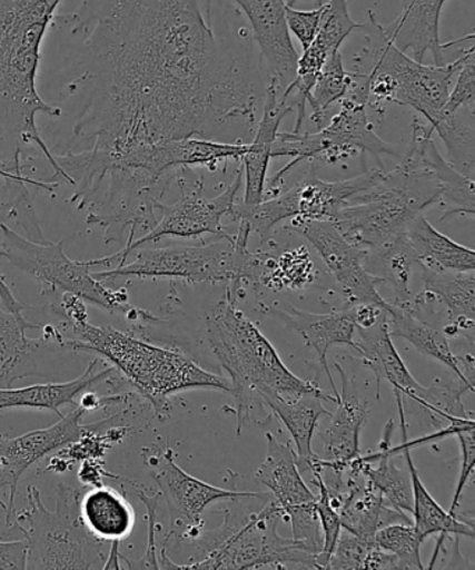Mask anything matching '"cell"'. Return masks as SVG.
I'll return each instance as SVG.
<instances>
[{"label": "cell", "mask_w": 475, "mask_h": 570, "mask_svg": "<svg viewBox=\"0 0 475 570\" xmlns=\"http://www.w3.org/2000/svg\"><path fill=\"white\" fill-rule=\"evenodd\" d=\"M52 23L81 38L73 144L115 158L180 138L254 131L265 86L198 0H82Z\"/></svg>", "instance_id": "cell-1"}, {"label": "cell", "mask_w": 475, "mask_h": 570, "mask_svg": "<svg viewBox=\"0 0 475 570\" xmlns=\"http://www.w3.org/2000/svg\"><path fill=\"white\" fill-rule=\"evenodd\" d=\"M69 185L76 187L70 198L87 213V225L105 229V243L136 240L138 232H148L158 223V206L179 170L155 175L142 168L118 163L101 149L55 155Z\"/></svg>", "instance_id": "cell-2"}, {"label": "cell", "mask_w": 475, "mask_h": 570, "mask_svg": "<svg viewBox=\"0 0 475 570\" xmlns=\"http://www.w3.org/2000/svg\"><path fill=\"white\" fill-rule=\"evenodd\" d=\"M207 340L220 367L229 374L235 396L237 434L251 420L254 409L269 400L304 394L325 395L311 381L293 374L256 324L226 296L206 317Z\"/></svg>", "instance_id": "cell-3"}, {"label": "cell", "mask_w": 475, "mask_h": 570, "mask_svg": "<svg viewBox=\"0 0 475 570\" xmlns=\"http://www.w3.org/2000/svg\"><path fill=\"white\" fill-rule=\"evenodd\" d=\"M51 24V20L0 0V138L3 142L8 137L20 157L24 144L40 149L53 169L48 181L60 185L68 180L37 127L38 114L53 119L62 115V109L43 101L37 90L41 46Z\"/></svg>", "instance_id": "cell-4"}, {"label": "cell", "mask_w": 475, "mask_h": 570, "mask_svg": "<svg viewBox=\"0 0 475 570\" xmlns=\"http://www.w3.org/2000/svg\"><path fill=\"white\" fill-rule=\"evenodd\" d=\"M65 324L77 340L63 341L60 346L107 358L161 420L169 417L170 396L179 392L209 389L230 394V384L224 376L209 373L169 348L149 345L110 326L93 325L88 317Z\"/></svg>", "instance_id": "cell-5"}, {"label": "cell", "mask_w": 475, "mask_h": 570, "mask_svg": "<svg viewBox=\"0 0 475 570\" xmlns=\"http://www.w3.org/2000/svg\"><path fill=\"white\" fill-rule=\"evenodd\" d=\"M86 489L65 483L57 487L55 511L43 505L41 492L34 485L27 489L29 509L16 513L13 528L27 542V570H97L108 558L105 541L86 528L80 514V501Z\"/></svg>", "instance_id": "cell-6"}, {"label": "cell", "mask_w": 475, "mask_h": 570, "mask_svg": "<svg viewBox=\"0 0 475 570\" xmlns=\"http://www.w3.org/2000/svg\"><path fill=\"white\" fill-rule=\"evenodd\" d=\"M251 232L239 224L236 235L219 237L218 242L201 246H172L132 252L129 264L92 273L93 278L107 284L118 278H169L186 284H228V295L236 301L237 292L246 282V269L251 252L248 240Z\"/></svg>", "instance_id": "cell-7"}, {"label": "cell", "mask_w": 475, "mask_h": 570, "mask_svg": "<svg viewBox=\"0 0 475 570\" xmlns=\"http://www.w3.org/2000/svg\"><path fill=\"white\" fill-rule=\"evenodd\" d=\"M0 257L40 282L42 291L49 297L57 298L58 293L59 296L62 293H73L82 301L112 314L121 313L129 317L132 315L135 320L151 317L148 313L130 306L126 289H110L102 281L93 278L87 262H77L66 256L65 240H30L4 224H0Z\"/></svg>", "instance_id": "cell-8"}, {"label": "cell", "mask_w": 475, "mask_h": 570, "mask_svg": "<svg viewBox=\"0 0 475 570\" xmlns=\"http://www.w3.org/2000/svg\"><path fill=\"white\" fill-rule=\"evenodd\" d=\"M338 114L330 116L327 125L313 135L278 132L273 146V158H290V163L270 180L269 190L278 195L281 183L291 169L307 160L336 164L357 154H372L378 166H384L383 155L400 158L395 146L379 138L367 115L368 105L363 99L346 94L339 102Z\"/></svg>", "instance_id": "cell-9"}, {"label": "cell", "mask_w": 475, "mask_h": 570, "mask_svg": "<svg viewBox=\"0 0 475 570\" xmlns=\"http://www.w3.org/2000/svg\"><path fill=\"white\" fill-rule=\"evenodd\" d=\"M372 32L355 57L352 73L366 75L369 70L383 71L394 82V104L407 105L433 126L444 110L458 70L468 55L444 66H428L417 62L386 40L375 14L369 12Z\"/></svg>", "instance_id": "cell-10"}, {"label": "cell", "mask_w": 475, "mask_h": 570, "mask_svg": "<svg viewBox=\"0 0 475 570\" xmlns=\"http://www.w3.org/2000/svg\"><path fill=\"white\" fill-rule=\"evenodd\" d=\"M180 168L176 180L181 190L175 204L159 203L158 213L161 218L148 234L137 237L129 246H125L113 256L90 259L87 262L91 268L102 267L112 269L125 264L132 252L164 239V237H179V239H200L206 235L218 237L229 236L222 224L224 218L230 217L236 206V197L243 181L241 170L237 171L234 183L219 196L208 198L204 195L202 179Z\"/></svg>", "instance_id": "cell-11"}, {"label": "cell", "mask_w": 475, "mask_h": 570, "mask_svg": "<svg viewBox=\"0 0 475 570\" xmlns=\"http://www.w3.org/2000/svg\"><path fill=\"white\" fill-rule=\"evenodd\" d=\"M284 517V509L269 501L245 528L230 535L202 561L178 564V569H261L286 568L287 564L317 569V556L301 542L278 534V523Z\"/></svg>", "instance_id": "cell-12"}, {"label": "cell", "mask_w": 475, "mask_h": 570, "mask_svg": "<svg viewBox=\"0 0 475 570\" xmlns=\"http://www.w3.org/2000/svg\"><path fill=\"white\" fill-rule=\"evenodd\" d=\"M149 468L159 492L167 502L172 533L181 539L200 534L202 513L211 503L237 498H265L258 492L219 489L206 481L192 478L175 462L174 451L167 448L157 455L149 456Z\"/></svg>", "instance_id": "cell-13"}, {"label": "cell", "mask_w": 475, "mask_h": 570, "mask_svg": "<svg viewBox=\"0 0 475 570\" xmlns=\"http://www.w3.org/2000/svg\"><path fill=\"white\" fill-rule=\"evenodd\" d=\"M289 228L319 254L350 306L377 304L388 307V301L379 295V281L364 267L367 250L347 240L333 220L293 218Z\"/></svg>", "instance_id": "cell-14"}, {"label": "cell", "mask_w": 475, "mask_h": 570, "mask_svg": "<svg viewBox=\"0 0 475 570\" xmlns=\"http://www.w3.org/2000/svg\"><path fill=\"white\" fill-rule=\"evenodd\" d=\"M86 413L85 409L77 405L73 412L60 417V422L51 428L31 431L16 439L0 434V507L7 512L9 529L13 528L16 513H18L16 497H18L21 475L49 453L60 451L79 441L87 431V425L81 424Z\"/></svg>", "instance_id": "cell-15"}, {"label": "cell", "mask_w": 475, "mask_h": 570, "mask_svg": "<svg viewBox=\"0 0 475 570\" xmlns=\"http://www.w3.org/2000/svg\"><path fill=\"white\" fill-rule=\"evenodd\" d=\"M446 2L447 0H406L403 12L390 24H380V31L399 51L410 52V58L419 63H424L427 53L433 55L435 66L455 62L474 51L475 36L472 32L461 40L441 42V14Z\"/></svg>", "instance_id": "cell-16"}, {"label": "cell", "mask_w": 475, "mask_h": 570, "mask_svg": "<svg viewBox=\"0 0 475 570\" xmlns=\"http://www.w3.org/2000/svg\"><path fill=\"white\" fill-rule=\"evenodd\" d=\"M247 16L265 62V82L284 94L295 80L298 55L286 24L285 0H231Z\"/></svg>", "instance_id": "cell-17"}, {"label": "cell", "mask_w": 475, "mask_h": 570, "mask_svg": "<svg viewBox=\"0 0 475 570\" xmlns=\"http://www.w3.org/2000/svg\"><path fill=\"white\" fill-rule=\"evenodd\" d=\"M342 379V394L336 401V412L330 417V425L323 434L324 458L318 459L323 470L334 473L345 472L349 464L360 456V433L368 417L367 401L358 395L355 381L350 380L335 364Z\"/></svg>", "instance_id": "cell-18"}, {"label": "cell", "mask_w": 475, "mask_h": 570, "mask_svg": "<svg viewBox=\"0 0 475 570\" xmlns=\"http://www.w3.org/2000/svg\"><path fill=\"white\" fill-rule=\"evenodd\" d=\"M385 166H374L363 175L347 180L325 181L319 179L311 166L304 179L291 187L295 196L296 218L309 220H334L342 208L350 206L357 197L366 195L377 186Z\"/></svg>", "instance_id": "cell-19"}, {"label": "cell", "mask_w": 475, "mask_h": 570, "mask_svg": "<svg viewBox=\"0 0 475 570\" xmlns=\"http://www.w3.org/2000/svg\"><path fill=\"white\" fill-rule=\"evenodd\" d=\"M293 110H295V105L291 104L289 97L280 94L275 86L265 85L263 118L256 126V136H254L250 148L241 158L246 183L243 204L246 206H253V204L264 200L274 141L278 136L281 120Z\"/></svg>", "instance_id": "cell-20"}, {"label": "cell", "mask_w": 475, "mask_h": 570, "mask_svg": "<svg viewBox=\"0 0 475 570\" xmlns=\"http://www.w3.org/2000/svg\"><path fill=\"white\" fill-rule=\"evenodd\" d=\"M356 334L358 336L356 352L360 354L363 363L377 376L378 392L380 381L385 380L392 389L400 391V394L408 400L424 395L427 386L417 383L392 342L388 314L372 328H356Z\"/></svg>", "instance_id": "cell-21"}, {"label": "cell", "mask_w": 475, "mask_h": 570, "mask_svg": "<svg viewBox=\"0 0 475 570\" xmlns=\"http://www.w3.org/2000/svg\"><path fill=\"white\" fill-rule=\"evenodd\" d=\"M278 313L287 325L300 332L307 346L317 353L318 362L333 386L335 400L338 401L339 391L330 375L327 354L329 348L336 345L350 346L356 351V324L350 307L328 314L306 313L295 307H286L285 312Z\"/></svg>", "instance_id": "cell-22"}, {"label": "cell", "mask_w": 475, "mask_h": 570, "mask_svg": "<svg viewBox=\"0 0 475 570\" xmlns=\"http://www.w3.org/2000/svg\"><path fill=\"white\" fill-rule=\"evenodd\" d=\"M267 456L256 473L258 483L273 492L274 501L284 509L285 514L317 502V495L304 483L296 451L290 445L281 444L270 433L267 434Z\"/></svg>", "instance_id": "cell-23"}, {"label": "cell", "mask_w": 475, "mask_h": 570, "mask_svg": "<svg viewBox=\"0 0 475 570\" xmlns=\"http://www.w3.org/2000/svg\"><path fill=\"white\" fill-rule=\"evenodd\" d=\"M99 358L92 360L87 365L85 373L79 379L69 383H48L24 386V389L0 390V412L14 407L38 409V411H51L62 417V406H77L76 397L85 394L93 385L110 380V376L118 373L113 367L97 373Z\"/></svg>", "instance_id": "cell-24"}, {"label": "cell", "mask_w": 475, "mask_h": 570, "mask_svg": "<svg viewBox=\"0 0 475 570\" xmlns=\"http://www.w3.org/2000/svg\"><path fill=\"white\" fill-rule=\"evenodd\" d=\"M386 312H388V326L392 336L402 337V340L412 343L424 356L445 364L457 376L464 389L474 392V385L469 384L466 376L463 375L461 357L452 352L447 336L419 317L418 309L414 306L412 298L406 303L388 302Z\"/></svg>", "instance_id": "cell-25"}, {"label": "cell", "mask_w": 475, "mask_h": 570, "mask_svg": "<svg viewBox=\"0 0 475 570\" xmlns=\"http://www.w3.org/2000/svg\"><path fill=\"white\" fill-rule=\"evenodd\" d=\"M38 328L42 326L16 317L0 304V390L37 374V353L51 342L46 335L37 340L27 336V331Z\"/></svg>", "instance_id": "cell-26"}, {"label": "cell", "mask_w": 475, "mask_h": 570, "mask_svg": "<svg viewBox=\"0 0 475 570\" xmlns=\"http://www.w3.org/2000/svg\"><path fill=\"white\" fill-rule=\"evenodd\" d=\"M324 401L336 402L335 396L304 394L290 400H269L267 406L289 430L296 445L297 464L300 472H311L318 455L313 451V439L319 420L329 416Z\"/></svg>", "instance_id": "cell-27"}, {"label": "cell", "mask_w": 475, "mask_h": 570, "mask_svg": "<svg viewBox=\"0 0 475 570\" xmlns=\"http://www.w3.org/2000/svg\"><path fill=\"white\" fill-rule=\"evenodd\" d=\"M392 450L403 453L408 475H410L414 528H416L423 540L427 539L429 535L439 534L438 546H436L433 562L429 564V568H433L436 558H438L439 546L447 535L455 534L474 539L473 522L467 523L463 522V520H458L456 514L446 512L445 509L434 500V497L429 494L422 479H419L416 464L413 462L412 448H408L405 442H403L400 446L392 448Z\"/></svg>", "instance_id": "cell-28"}, {"label": "cell", "mask_w": 475, "mask_h": 570, "mask_svg": "<svg viewBox=\"0 0 475 570\" xmlns=\"http://www.w3.org/2000/svg\"><path fill=\"white\" fill-rule=\"evenodd\" d=\"M82 522L92 535L107 541L127 539L135 530L136 512L119 491L110 487H90L80 501Z\"/></svg>", "instance_id": "cell-29"}, {"label": "cell", "mask_w": 475, "mask_h": 570, "mask_svg": "<svg viewBox=\"0 0 475 570\" xmlns=\"http://www.w3.org/2000/svg\"><path fill=\"white\" fill-rule=\"evenodd\" d=\"M406 240L416 254L419 267L442 271H475L473 248L458 245L451 237L441 234L428 223L424 214L417 215L408 224Z\"/></svg>", "instance_id": "cell-30"}, {"label": "cell", "mask_w": 475, "mask_h": 570, "mask_svg": "<svg viewBox=\"0 0 475 570\" xmlns=\"http://www.w3.org/2000/svg\"><path fill=\"white\" fill-rule=\"evenodd\" d=\"M423 268V292L435 302H441L449 312L452 326L456 335L468 334L473 340L475 314V274L474 271H442Z\"/></svg>", "instance_id": "cell-31"}, {"label": "cell", "mask_w": 475, "mask_h": 570, "mask_svg": "<svg viewBox=\"0 0 475 570\" xmlns=\"http://www.w3.org/2000/svg\"><path fill=\"white\" fill-rule=\"evenodd\" d=\"M394 420L386 424L384 440L377 455L362 458V470L384 497V501L397 511L412 513L413 494L410 475L397 468L394 461L390 440L394 433Z\"/></svg>", "instance_id": "cell-32"}, {"label": "cell", "mask_w": 475, "mask_h": 570, "mask_svg": "<svg viewBox=\"0 0 475 570\" xmlns=\"http://www.w3.org/2000/svg\"><path fill=\"white\" fill-rule=\"evenodd\" d=\"M416 264V254L405 236L383 246L369 248L364 258V267L379 281V285H388L394 291V303L410 301V279Z\"/></svg>", "instance_id": "cell-33"}, {"label": "cell", "mask_w": 475, "mask_h": 570, "mask_svg": "<svg viewBox=\"0 0 475 570\" xmlns=\"http://www.w3.org/2000/svg\"><path fill=\"white\" fill-rule=\"evenodd\" d=\"M447 149V163L474 179L475 104L463 105L453 112H442L433 126Z\"/></svg>", "instance_id": "cell-34"}, {"label": "cell", "mask_w": 475, "mask_h": 570, "mask_svg": "<svg viewBox=\"0 0 475 570\" xmlns=\"http://www.w3.org/2000/svg\"><path fill=\"white\" fill-rule=\"evenodd\" d=\"M423 154L425 163L429 165L436 180H438L442 203L447 206L441 220L455 217V215L473 217L475 214L474 179L463 175L455 166L447 163V159L442 157L439 149L435 146L433 136L425 138Z\"/></svg>", "instance_id": "cell-35"}, {"label": "cell", "mask_w": 475, "mask_h": 570, "mask_svg": "<svg viewBox=\"0 0 475 570\" xmlns=\"http://www.w3.org/2000/svg\"><path fill=\"white\" fill-rule=\"evenodd\" d=\"M352 85L350 71L345 69L340 49L335 51L324 65L315 80L311 92L307 98V105L313 109L311 120L323 129L329 121V109L339 104L349 92Z\"/></svg>", "instance_id": "cell-36"}, {"label": "cell", "mask_w": 475, "mask_h": 570, "mask_svg": "<svg viewBox=\"0 0 475 570\" xmlns=\"http://www.w3.org/2000/svg\"><path fill=\"white\" fill-rule=\"evenodd\" d=\"M259 284L280 289L284 286L300 287L309 284L314 276V264L307 248L301 246L281 254L261 252Z\"/></svg>", "instance_id": "cell-37"}, {"label": "cell", "mask_w": 475, "mask_h": 570, "mask_svg": "<svg viewBox=\"0 0 475 570\" xmlns=\"http://www.w3.org/2000/svg\"><path fill=\"white\" fill-rule=\"evenodd\" d=\"M374 541L384 551L394 553L399 559V569H425L419 553L424 540L413 523L384 525L375 533Z\"/></svg>", "instance_id": "cell-38"}, {"label": "cell", "mask_w": 475, "mask_h": 570, "mask_svg": "<svg viewBox=\"0 0 475 570\" xmlns=\"http://www.w3.org/2000/svg\"><path fill=\"white\" fill-rule=\"evenodd\" d=\"M366 24L356 23L349 13L347 0H327L323 4L321 20L313 43L333 55L353 31L363 30Z\"/></svg>", "instance_id": "cell-39"}, {"label": "cell", "mask_w": 475, "mask_h": 570, "mask_svg": "<svg viewBox=\"0 0 475 570\" xmlns=\"http://www.w3.org/2000/svg\"><path fill=\"white\" fill-rule=\"evenodd\" d=\"M338 541L328 559L327 569L358 570L363 569L367 553L375 546L374 540L363 539L342 528Z\"/></svg>", "instance_id": "cell-40"}, {"label": "cell", "mask_w": 475, "mask_h": 570, "mask_svg": "<svg viewBox=\"0 0 475 570\" xmlns=\"http://www.w3.org/2000/svg\"><path fill=\"white\" fill-rule=\"evenodd\" d=\"M138 498L144 507L147 509V523H148V539L146 552L137 561H130L125 556H121V561H125L127 569H159V558L157 551V518L159 501H161V492L155 495H147L144 492H138Z\"/></svg>", "instance_id": "cell-41"}, {"label": "cell", "mask_w": 475, "mask_h": 570, "mask_svg": "<svg viewBox=\"0 0 475 570\" xmlns=\"http://www.w3.org/2000/svg\"><path fill=\"white\" fill-rule=\"evenodd\" d=\"M286 24L289 32L297 38L300 46L307 49L311 46L319 29V20H321L323 7L313 10H298L286 7Z\"/></svg>", "instance_id": "cell-42"}, {"label": "cell", "mask_w": 475, "mask_h": 570, "mask_svg": "<svg viewBox=\"0 0 475 570\" xmlns=\"http://www.w3.org/2000/svg\"><path fill=\"white\" fill-rule=\"evenodd\" d=\"M455 86H452L449 98L442 112H453L463 105L475 104V63L474 53L468 55L466 62L456 75Z\"/></svg>", "instance_id": "cell-43"}, {"label": "cell", "mask_w": 475, "mask_h": 570, "mask_svg": "<svg viewBox=\"0 0 475 570\" xmlns=\"http://www.w3.org/2000/svg\"><path fill=\"white\" fill-rule=\"evenodd\" d=\"M475 428L467 429L457 433V440L461 442L462 451V466L461 474H458L457 487L455 495H453L452 505L449 513L455 514L456 509L461 505L463 491L466 489L468 480L473 478L474 462H475V440H474Z\"/></svg>", "instance_id": "cell-44"}, {"label": "cell", "mask_w": 475, "mask_h": 570, "mask_svg": "<svg viewBox=\"0 0 475 570\" xmlns=\"http://www.w3.org/2000/svg\"><path fill=\"white\" fill-rule=\"evenodd\" d=\"M27 563V542L0 541V569L23 570Z\"/></svg>", "instance_id": "cell-45"}, {"label": "cell", "mask_w": 475, "mask_h": 570, "mask_svg": "<svg viewBox=\"0 0 475 570\" xmlns=\"http://www.w3.org/2000/svg\"><path fill=\"white\" fill-rule=\"evenodd\" d=\"M105 475L107 478H115L113 474H109L103 469V462L99 461V459H86L79 472L81 483L87 487L102 485L101 480H103Z\"/></svg>", "instance_id": "cell-46"}, {"label": "cell", "mask_w": 475, "mask_h": 570, "mask_svg": "<svg viewBox=\"0 0 475 570\" xmlns=\"http://www.w3.org/2000/svg\"><path fill=\"white\" fill-rule=\"evenodd\" d=\"M363 569H399V559L375 544L368 551Z\"/></svg>", "instance_id": "cell-47"}, {"label": "cell", "mask_w": 475, "mask_h": 570, "mask_svg": "<svg viewBox=\"0 0 475 570\" xmlns=\"http://www.w3.org/2000/svg\"><path fill=\"white\" fill-rule=\"evenodd\" d=\"M10 2L27 10V12H32L49 20L55 19L60 4V0H10Z\"/></svg>", "instance_id": "cell-48"}, {"label": "cell", "mask_w": 475, "mask_h": 570, "mask_svg": "<svg viewBox=\"0 0 475 570\" xmlns=\"http://www.w3.org/2000/svg\"><path fill=\"white\" fill-rule=\"evenodd\" d=\"M0 180H2V177H0ZM0 303H2V306L7 308L9 313L16 315V317L20 320H27L24 315L27 309L26 304L19 302L18 298H16L13 292L10 291V287L7 285V282H4L2 275H0Z\"/></svg>", "instance_id": "cell-49"}, {"label": "cell", "mask_w": 475, "mask_h": 570, "mask_svg": "<svg viewBox=\"0 0 475 570\" xmlns=\"http://www.w3.org/2000/svg\"><path fill=\"white\" fill-rule=\"evenodd\" d=\"M0 176H2V179L13 181V183H16V185H20L21 187L31 185V186L43 188V190H47V191H51V193L53 191V186L48 185V183H46L43 180H32V179H30V177L19 176V175L13 174V171H9L3 168H0Z\"/></svg>", "instance_id": "cell-50"}, {"label": "cell", "mask_w": 475, "mask_h": 570, "mask_svg": "<svg viewBox=\"0 0 475 570\" xmlns=\"http://www.w3.org/2000/svg\"><path fill=\"white\" fill-rule=\"evenodd\" d=\"M119 544L120 541H112V548H110V551L108 552V558L107 561H105L102 569H121V553L119 551Z\"/></svg>", "instance_id": "cell-51"}, {"label": "cell", "mask_w": 475, "mask_h": 570, "mask_svg": "<svg viewBox=\"0 0 475 570\" xmlns=\"http://www.w3.org/2000/svg\"><path fill=\"white\" fill-rule=\"evenodd\" d=\"M297 2H300V0H285L286 7H290V8L295 7V4ZM311 2L315 4H318V8H319V7H323V4L325 2H327V0H311Z\"/></svg>", "instance_id": "cell-52"}]
</instances>
